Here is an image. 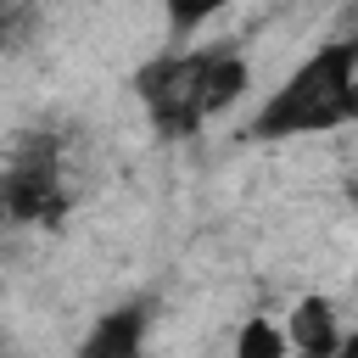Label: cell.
<instances>
[{
    "label": "cell",
    "mask_w": 358,
    "mask_h": 358,
    "mask_svg": "<svg viewBox=\"0 0 358 358\" xmlns=\"http://www.w3.org/2000/svg\"><path fill=\"white\" fill-rule=\"evenodd\" d=\"M246 90V62L224 45L207 50H162L157 62H145L134 73V95L151 117V129L162 140H185L196 134L207 117H218L224 106H235Z\"/></svg>",
    "instance_id": "cell-1"
},
{
    "label": "cell",
    "mask_w": 358,
    "mask_h": 358,
    "mask_svg": "<svg viewBox=\"0 0 358 358\" xmlns=\"http://www.w3.org/2000/svg\"><path fill=\"white\" fill-rule=\"evenodd\" d=\"M358 117V39H336L291 67V78L257 106L246 123L252 140H291V134H324Z\"/></svg>",
    "instance_id": "cell-2"
},
{
    "label": "cell",
    "mask_w": 358,
    "mask_h": 358,
    "mask_svg": "<svg viewBox=\"0 0 358 358\" xmlns=\"http://www.w3.org/2000/svg\"><path fill=\"white\" fill-rule=\"evenodd\" d=\"M6 213L22 224H56L67 213V185H62V157L50 134H28L11 151L6 168Z\"/></svg>",
    "instance_id": "cell-3"
},
{
    "label": "cell",
    "mask_w": 358,
    "mask_h": 358,
    "mask_svg": "<svg viewBox=\"0 0 358 358\" xmlns=\"http://www.w3.org/2000/svg\"><path fill=\"white\" fill-rule=\"evenodd\" d=\"M145 330H151V296H134V302L101 313L73 358H140L145 352Z\"/></svg>",
    "instance_id": "cell-4"
},
{
    "label": "cell",
    "mask_w": 358,
    "mask_h": 358,
    "mask_svg": "<svg viewBox=\"0 0 358 358\" xmlns=\"http://www.w3.org/2000/svg\"><path fill=\"white\" fill-rule=\"evenodd\" d=\"M291 341H296L302 358H330L347 336L336 330V308H330L324 296H302V302L291 308Z\"/></svg>",
    "instance_id": "cell-5"
},
{
    "label": "cell",
    "mask_w": 358,
    "mask_h": 358,
    "mask_svg": "<svg viewBox=\"0 0 358 358\" xmlns=\"http://www.w3.org/2000/svg\"><path fill=\"white\" fill-rule=\"evenodd\" d=\"M235 358H291V352H285L280 324H268V313H252L235 336Z\"/></svg>",
    "instance_id": "cell-6"
},
{
    "label": "cell",
    "mask_w": 358,
    "mask_h": 358,
    "mask_svg": "<svg viewBox=\"0 0 358 358\" xmlns=\"http://www.w3.org/2000/svg\"><path fill=\"white\" fill-rule=\"evenodd\" d=\"M330 358H358V336H347V341H341V347H336Z\"/></svg>",
    "instance_id": "cell-7"
},
{
    "label": "cell",
    "mask_w": 358,
    "mask_h": 358,
    "mask_svg": "<svg viewBox=\"0 0 358 358\" xmlns=\"http://www.w3.org/2000/svg\"><path fill=\"white\" fill-rule=\"evenodd\" d=\"M347 201H358V173H352V185H347Z\"/></svg>",
    "instance_id": "cell-8"
}]
</instances>
